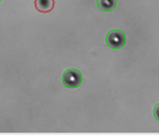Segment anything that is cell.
Masks as SVG:
<instances>
[{
	"instance_id": "obj_1",
	"label": "cell",
	"mask_w": 159,
	"mask_h": 136,
	"mask_svg": "<svg viewBox=\"0 0 159 136\" xmlns=\"http://www.w3.org/2000/svg\"><path fill=\"white\" fill-rule=\"evenodd\" d=\"M105 40H107V45L111 49H121L126 44V35L123 31L114 28L109 31Z\"/></svg>"
},
{
	"instance_id": "obj_2",
	"label": "cell",
	"mask_w": 159,
	"mask_h": 136,
	"mask_svg": "<svg viewBox=\"0 0 159 136\" xmlns=\"http://www.w3.org/2000/svg\"><path fill=\"white\" fill-rule=\"evenodd\" d=\"M63 84L67 88L74 89L81 85L82 74L77 69H67L63 74Z\"/></svg>"
},
{
	"instance_id": "obj_3",
	"label": "cell",
	"mask_w": 159,
	"mask_h": 136,
	"mask_svg": "<svg viewBox=\"0 0 159 136\" xmlns=\"http://www.w3.org/2000/svg\"><path fill=\"white\" fill-rule=\"evenodd\" d=\"M55 5L54 0H35V7L42 13H48L53 10Z\"/></svg>"
},
{
	"instance_id": "obj_4",
	"label": "cell",
	"mask_w": 159,
	"mask_h": 136,
	"mask_svg": "<svg viewBox=\"0 0 159 136\" xmlns=\"http://www.w3.org/2000/svg\"><path fill=\"white\" fill-rule=\"evenodd\" d=\"M97 6L103 12H111L116 8L117 0H97Z\"/></svg>"
},
{
	"instance_id": "obj_5",
	"label": "cell",
	"mask_w": 159,
	"mask_h": 136,
	"mask_svg": "<svg viewBox=\"0 0 159 136\" xmlns=\"http://www.w3.org/2000/svg\"><path fill=\"white\" fill-rule=\"evenodd\" d=\"M154 117L157 121H159V104H157L154 108Z\"/></svg>"
},
{
	"instance_id": "obj_6",
	"label": "cell",
	"mask_w": 159,
	"mask_h": 136,
	"mask_svg": "<svg viewBox=\"0 0 159 136\" xmlns=\"http://www.w3.org/2000/svg\"><path fill=\"white\" fill-rule=\"evenodd\" d=\"M0 1H1V0H0Z\"/></svg>"
}]
</instances>
